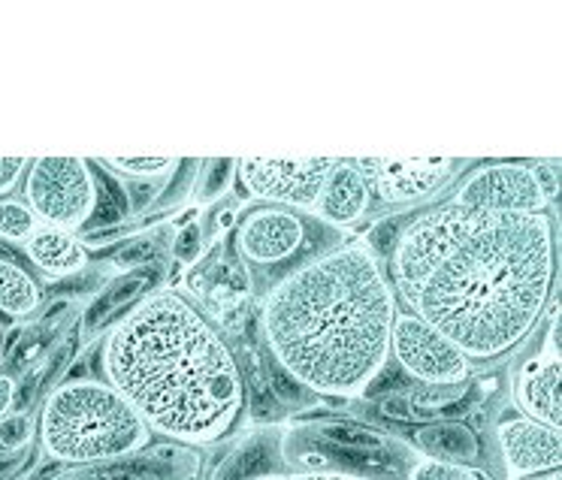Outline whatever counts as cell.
<instances>
[{
  "mask_svg": "<svg viewBox=\"0 0 562 480\" xmlns=\"http://www.w3.org/2000/svg\"><path fill=\"white\" fill-rule=\"evenodd\" d=\"M396 302L451 339L465 359L512 357L553 299L560 272L553 215L472 212L439 203L417 212L387 258Z\"/></svg>",
  "mask_w": 562,
  "mask_h": 480,
  "instance_id": "6da1fadb",
  "label": "cell"
},
{
  "mask_svg": "<svg viewBox=\"0 0 562 480\" xmlns=\"http://www.w3.org/2000/svg\"><path fill=\"white\" fill-rule=\"evenodd\" d=\"M100 378L164 442L206 447L245 418L248 381L218 323L191 296L158 287L100 339Z\"/></svg>",
  "mask_w": 562,
  "mask_h": 480,
  "instance_id": "7a4b0ae2",
  "label": "cell"
},
{
  "mask_svg": "<svg viewBox=\"0 0 562 480\" xmlns=\"http://www.w3.org/2000/svg\"><path fill=\"white\" fill-rule=\"evenodd\" d=\"M396 294L360 239L308 254L260 299L267 354L312 396L357 399L391 363Z\"/></svg>",
  "mask_w": 562,
  "mask_h": 480,
  "instance_id": "3957f363",
  "label": "cell"
},
{
  "mask_svg": "<svg viewBox=\"0 0 562 480\" xmlns=\"http://www.w3.org/2000/svg\"><path fill=\"white\" fill-rule=\"evenodd\" d=\"M37 435L52 462L82 471L127 459L151 444L146 420L103 378L58 384L43 402Z\"/></svg>",
  "mask_w": 562,
  "mask_h": 480,
  "instance_id": "277c9868",
  "label": "cell"
},
{
  "mask_svg": "<svg viewBox=\"0 0 562 480\" xmlns=\"http://www.w3.org/2000/svg\"><path fill=\"white\" fill-rule=\"evenodd\" d=\"M22 191L27 209L49 227L79 233L98 215V170L86 158L31 160Z\"/></svg>",
  "mask_w": 562,
  "mask_h": 480,
  "instance_id": "5b68a950",
  "label": "cell"
},
{
  "mask_svg": "<svg viewBox=\"0 0 562 480\" xmlns=\"http://www.w3.org/2000/svg\"><path fill=\"white\" fill-rule=\"evenodd\" d=\"M339 158H233L239 203L312 212Z\"/></svg>",
  "mask_w": 562,
  "mask_h": 480,
  "instance_id": "8992f818",
  "label": "cell"
},
{
  "mask_svg": "<svg viewBox=\"0 0 562 480\" xmlns=\"http://www.w3.org/2000/svg\"><path fill=\"white\" fill-rule=\"evenodd\" d=\"M391 359H396L420 387H453L472 378V363L463 351L405 308L393 318Z\"/></svg>",
  "mask_w": 562,
  "mask_h": 480,
  "instance_id": "52a82bcc",
  "label": "cell"
},
{
  "mask_svg": "<svg viewBox=\"0 0 562 480\" xmlns=\"http://www.w3.org/2000/svg\"><path fill=\"white\" fill-rule=\"evenodd\" d=\"M357 170L381 206H420L463 173L469 160L457 158H360Z\"/></svg>",
  "mask_w": 562,
  "mask_h": 480,
  "instance_id": "ba28073f",
  "label": "cell"
},
{
  "mask_svg": "<svg viewBox=\"0 0 562 480\" xmlns=\"http://www.w3.org/2000/svg\"><path fill=\"white\" fill-rule=\"evenodd\" d=\"M453 206L472 212H512V215H550L529 163H484L460 179Z\"/></svg>",
  "mask_w": 562,
  "mask_h": 480,
  "instance_id": "9c48e42d",
  "label": "cell"
},
{
  "mask_svg": "<svg viewBox=\"0 0 562 480\" xmlns=\"http://www.w3.org/2000/svg\"><path fill=\"white\" fill-rule=\"evenodd\" d=\"M236 254L257 270L296 266L308 245V221L281 206H255L236 224Z\"/></svg>",
  "mask_w": 562,
  "mask_h": 480,
  "instance_id": "30bf717a",
  "label": "cell"
},
{
  "mask_svg": "<svg viewBox=\"0 0 562 480\" xmlns=\"http://www.w3.org/2000/svg\"><path fill=\"white\" fill-rule=\"evenodd\" d=\"M544 315H548V345L514 372L512 396L524 418L544 423L550 430H560V299H550Z\"/></svg>",
  "mask_w": 562,
  "mask_h": 480,
  "instance_id": "8fae6325",
  "label": "cell"
},
{
  "mask_svg": "<svg viewBox=\"0 0 562 480\" xmlns=\"http://www.w3.org/2000/svg\"><path fill=\"white\" fill-rule=\"evenodd\" d=\"M493 438H496L505 480L538 478L562 468L560 430H550L524 414H512L496 423Z\"/></svg>",
  "mask_w": 562,
  "mask_h": 480,
  "instance_id": "7c38bea8",
  "label": "cell"
},
{
  "mask_svg": "<svg viewBox=\"0 0 562 480\" xmlns=\"http://www.w3.org/2000/svg\"><path fill=\"white\" fill-rule=\"evenodd\" d=\"M200 471H203L200 447L176 442H151L139 454L110 462V466L86 468L74 480H196Z\"/></svg>",
  "mask_w": 562,
  "mask_h": 480,
  "instance_id": "4fadbf2b",
  "label": "cell"
},
{
  "mask_svg": "<svg viewBox=\"0 0 562 480\" xmlns=\"http://www.w3.org/2000/svg\"><path fill=\"white\" fill-rule=\"evenodd\" d=\"M369 206H372V191H369L363 173L357 170L355 160L339 158L321 187V197L312 215L330 227H351L367 215Z\"/></svg>",
  "mask_w": 562,
  "mask_h": 480,
  "instance_id": "5bb4252c",
  "label": "cell"
},
{
  "mask_svg": "<svg viewBox=\"0 0 562 480\" xmlns=\"http://www.w3.org/2000/svg\"><path fill=\"white\" fill-rule=\"evenodd\" d=\"M22 251H25L27 266L40 272L43 278H70L88 266V251L82 239L61 227H49V224H40L25 239Z\"/></svg>",
  "mask_w": 562,
  "mask_h": 480,
  "instance_id": "9a60e30c",
  "label": "cell"
},
{
  "mask_svg": "<svg viewBox=\"0 0 562 480\" xmlns=\"http://www.w3.org/2000/svg\"><path fill=\"white\" fill-rule=\"evenodd\" d=\"M158 282V263H148V266H139V270H127L122 272V275H115V278L91 299V306L86 308L82 330H86V333H94V330L106 327V323L112 327V323L122 318L124 311H131L139 299H146L151 290H158V287H155Z\"/></svg>",
  "mask_w": 562,
  "mask_h": 480,
  "instance_id": "2e32d148",
  "label": "cell"
},
{
  "mask_svg": "<svg viewBox=\"0 0 562 480\" xmlns=\"http://www.w3.org/2000/svg\"><path fill=\"white\" fill-rule=\"evenodd\" d=\"M417 456H429L439 462H457V466H477L484 456V444L477 430H472L463 420H436L424 423L412 432Z\"/></svg>",
  "mask_w": 562,
  "mask_h": 480,
  "instance_id": "e0dca14e",
  "label": "cell"
},
{
  "mask_svg": "<svg viewBox=\"0 0 562 480\" xmlns=\"http://www.w3.org/2000/svg\"><path fill=\"white\" fill-rule=\"evenodd\" d=\"M284 456H281V432L267 430L248 435L239 447H233L227 459L215 468L212 480H255L263 475H276L284 471L281 468Z\"/></svg>",
  "mask_w": 562,
  "mask_h": 480,
  "instance_id": "ac0fdd59",
  "label": "cell"
},
{
  "mask_svg": "<svg viewBox=\"0 0 562 480\" xmlns=\"http://www.w3.org/2000/svg\"><path fill=\"white\" fill-rule=\"evenodd\" d=\"M43 302V287L25 260L0 245V315L27 318Z\"/></svg>",
  "mask_w": 562,
  "mask_h": 480,
  "instance_id": "d6986e66",
  "label": "cell"
},
{
  "mask_svg": "<svg viewBox=\"0 0 562 480\" xmlns=\"http://www.w3.org/2000/svg\"><path fill=\"white\" fill-rule=\"evenodd\" d=\"M312 435L321 444H330L339 450H351V454H367V456H400L396 450H403L396 438H391L387 432L375 430L369 423H357V420H318L312 423Z\"/></svg>",
  "mask_w": 562,
  "mask_h": 480,
  "instance_id": "ffe728a7",
  "label": "cell"
},
{
  "mask_svg": "<svg viewBox=\"0 0 562 480\" xmlns=\"http://www.w3.org/2000/svg\"><path fill=\"white\" fill-rule=\"evenodd\" d=\"M403 480H493V475L481 466H457L415 454L405 466Z\"/></svg>",
  "mask_w": 562,
  "mask_h": 480,
  "instance_id": "44dd1931",
  "label": "cell"
},
{
  "mask_svg": "<svg viewBox=\"0 0 562 480\" xmlns=\"http://www.w3.org/2000/svg\"><path fill=\"white\" fill-rule=\"evenodd\" d=\"M115 179H160L179 170L182 160L172 158H100L94 160Z\"/></svg>",
  "mask_w": 562,
  "mask_h": 480,
  "instance_id": "7402d4cb",
  "label": "cell"
},
{
  "mask_svg": "<svg viewBox=\"0 0 562 480\" xmlns=\"http://www.w3.org/2000/svg\"><path fill=\"white\" fill-rule=\"evenodd\" d=\"M37 227V215L27 209L25 199H0V242H19V245H25V239Z\"/></svg>",
  "mask_w": 562,
  "mask_h": 480,
  "instance_id": "603a6c76",
  "label": "cell"
},
{
  "mask_svg": "<svg viewBox=\"0 0 562 480\" xmlns=\"http://www.w3.org/2000/svg\"><path fill=\"white\" fill-rule=\"evenodd\" d=\"M233 175H236V163H233V160H203L200 185H196V203H200V206L218 203V199L233 187Z\"/></svg>",
  "mask_w": 562,
  "mask_h": 480,
  "instance_id": "cb8c5ba5",
  "label": "cell"
},
{
  "mask_svg": "<svg viewBox=\"0 0 562 480\" xmlns=\"http://www.w3.org/2000/svg\"><path fill=\"white\" fill-rule=\"evenodd\" d=\"M34 435V420L31 414L10 411L7 418H0V454H19Z\"/></svg>",
  "mask_w": 562,
  "mask_h": 480,
  "instance_id": "d4e9b609",
  "label": "cell"
},
{
  "mask_svg": "<svg viewBox=\"0 0 562 480\" xmlns=\"http://www.w3.org/2000/svg\"><path fill=\"white\" fill-rule=\"evenodd\" d=\"M172 260H179V263H188V266H194L196 260L206 254V230L200 227V224H184L182 230L176 233L170 245Z\"/></svg>",
  "mask_w": 562,
  "mask_h": 480,
  "instance_id": "484cf974",
  "label": "cell"
},
{
  "mask_svg": "<svg viewBox=\"0 0 562 480\" xmlns=\"http://www.w3.org/2000/svg\"><path fill=\"white\" fill-rule=\"evenodd\" d=\"M155 254H158V242L148 236V239H136L127 248H122L119 254H115V266L119 270H139V266H148V263H155Z\"/></svg>",
  "mask_w": 562,
  "mask_h": 480,
  "instance_id": "4316f807",
  "label": "cell"
},
{
  "mask_svg": "<svg viewBox=\"0 0 562 480\" xmlns=\"http://www.w3.org/2000/svg\"><path fill=\"white\" fill-rule=\"evenodd\" d=\"M529 170H532L541 194H544L550 209H553V203L560 199V160H536V163H529Z\"/></svg>",
  "mask_w": 562,
  "mask_h": 480,
  "instance_id": "83f0119b",
  "label": "cell"
},
{
  "mask_svg": "<svg viewBox=\"0 0 562 480\" xmlns=\"http://www.w3.org/2000/svg\"><path fill=\"white\" fill-rule=\"evenodd\" d=\"M31 158H0V199H7L25 182Z\"/></svg>",
  "mask_w": 562,
  "mask_h": 480,
  "instance_id": "f1b7e54d",
  "label": "cell"
},
{
  "mask_svg": "<svg viewBox=\"0 0 562 480\" xmlns=\"http://www.w3.org/2000/svg\"><path fill=\"white\" fill-rule=\"evenodd\" d=\"M291 480H391L387 475H367V471H345V468H321V471H288Z\"/></svg>",
  "mask_w": 562,
  "mask_h": 480,
  "instance_id": "f546056e",
  "label": "cell"
},
{
  "mask_svg": "<svg viewBox=\"0 0 562 480\" xmlns=\"http://www.w3.org/2000/svg\"><path fill=\"white\" fill-rule=\"evenodd\" d=\"M236 224H239V203H233V206H221L218 212H212V224H209V236H212V242H221L224 236L236 230Z\"/></svg>",
  "mask_w": 562,
  "mask_h": 480,
  "instance_id": "4dcf8cb0",
  "label": "cell"
},
{
  "mask_svg": "<svg viewBox=\"0 0 562 480\" xmlns=\"http://www.w3.org/2000/svg\"><path fill=\"white\" fill-rule=\"evenodd\" d=\"M15 396H19V384L10 372H0V418H7L15 405Z\"/></svg>",
  "mask_w": 562,
  "mask_h": 480,
  "instance_id": "1f68e13d",
  "label": "cell"
},
{
  "mask_svg": "<svg viewBox=\"0 0 562 480\" xmlns=\"http://www.w3.org/2000/svg\"><path fill=\"white\" fill-rule=\"evenodd\" d=\"M526 480H562V471H548V475H538V478H526Z\"/></svg>",
  "mask_w": 562,
  "mask_h": 480,
  "instance_id": "d6a6232c",
  "label": "cell"
},
{
  "mask_svg": "<svg viewBox=\"0 0 562 480\" xmlns=\"http://www.w3.org/2000/svg\"><path fill=\"white\" fill-rule=\"evenodd\" d=\"M255 480H291V478H288V471H276V475H263V478H255Z\"/></svg>",
  "mask_w": 562,
  "mask_h": 480,
  "instance_id": "836d02e7",
  "label": "cell"
},
{
  "mask_svg": "<svg viewBox=\"0 0 562 480\" xmlns=\"http://www.w3.org/2000/svg\"><path fill=\"white\" fill-rule=\"evenodd\" d=\"M0 351H3V333H0Z\"/></svg>",
  "mask_w": 562,
  "mask_h": 480,
  "instance_id": "e575fe53",
  "label": "cell"
}]
</instances>
